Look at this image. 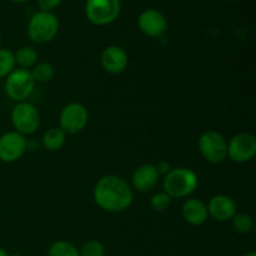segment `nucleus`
Instances as JSON below:
<instances>
[{"instance_id":"nucleus-1","label":"nucleus","mask_w":256,"mask_h":256,"mask_svg":"<svg viewBox=\"0 0 256 256\" xmlns=\"http://www.w3.org/2000/svg\"><path fill=\"white\" fill-rule=\"evenodd\" d=\"M92 196L95 204L104 212H122L132 206L134 192L122 178L105 175L95 184Z\"/></svg>"},{"instance_id":"nucleus-2","label":"nucleus","mask_w":256,"mask_h":256,"mask_svg":"<svg viewBox=\"0 0 256 256\" xmlns=\"http://www.w3.org/2000/svg\"><path fill=\"white\" fill-rule=\"evenodd\" d=\"M199 185V178L196 172L189 168H176L172 169L164 176L162 188L170 198L182 199L188 198L196 190Z\"/></svg>"},{"instance_id":"nucleus-3","label":"nucleus","mask_w":256,"mask_h":256,"mask_svg":"<svg viewBox=\"0 0 256 256\" xmlns=\"http://www.w3.org/2000/svg\"><path fill=\"white\" fill-rule=\"evenodd\" d=\"M59 19L50 12H38L28 22V35L36 44H45L59 32Z\"/></svg>"},{"instance_id":"nucleus-4","label":"nucleus","mask_w":256,"mask_h":256,"mask_svg":"<svg viewBox=\"0 0 256 256\" xmlns=\"http://www.w3.org/2000/svg\"><path fill=\"white\" fill-rule=\"evenodd\" d=\"M36 82L32 79L30 70L26 69H14L6 78H5L4 89L9 99L12 102H26L30 95L32 94Z\"/></svg>"},{"instance_id":"nucleus-5","label":"nucleus","mask_w":256,"mask_h":256,"mask_svg":"<svg viewBox=\"0 0 256 256\" xmlns=\"http://www.w3.org/2000/svg\"><path fill=\"white\" fill-rule=\"evenodd\" d=\"M202 156L210 164H220L228 158V142L220 132L206 130L198 142Z\"/></svg>"},{"instance_id":"nucleus-6","label":"nucleus","mask_w":256,"mask_h":256,"mask_svg":"<svg viewBox=\"0 0 256 256\" xmlns=\"http://www.w3.org/2000/svg\"><path fill=\"white\" fill-rule=\"evenodd\" d=\"M122 10L120 0H86L85 14L88 20L98 26H105L118 19Z\"/></svg>"},{"instance_id":"nucleus-7","label":"nucleus","mask_w":256,"mask_h":256,"mask_svg":"<svg viewBox=\"0 0 256 256\" xmlns=\"http://www.w3.org/2000/svg\"><path fill=\"white\" fill-rule=\"evenodd\" d=\"M12 124L15 132L22 135H30L40 126V114L36 108L28 102H16L12 110Z\"/></svg>"},{"instance_id":"nucleus-8","label":"nucleus","mask_w":256,"mask_h":256,"mask_svg":"<svg viewBox=\"0 0 256 256\" xmlns=\"http://www.w3.org/2000/svg\"><path fill=\"white\" fill-rule=\"evenodd\" d=\"M88 120L89 112L86 108L80 102H70L60 112L59 128L65 134H78L85 129Z\"/></svg>"},{"instance_id":"nucleus-9","label":"nucleus","mask_w":256,"mask_h":256,"mask_svg":"<svg viewBox=\"0 0 256 256\" xmlns=\"http://www.w3.org/2000/svg\"><path fill=\"white\" fill-rule=\"evenodd\" d=\"M256 155V138L250 132H240L228 142V158L234 162L244 164Z\"/></svg>"},{"instance_id":"nucleus-10","label":"nucleus","mask_w":256,"mask_h":256,"mask_svg":"<svg viewBox=\"0 0 256 256\" xmlns=\"http://www.w3.org/2000/svg\"><path fill=\"white\" fill-rule=\"evenodd\" d=\"M28 142L24 135L18 132H8L0 136V162H14L25 154Z\"/></svg>"},{"instance_id":"nucleus-11","label":"nucleus","mask_w":256,"mask_h":256,"mask_svg":"<svg viewBox=\"0 0 256 256\" xmlns=\"http://www.w3.org/2000/svg\"><path fill=\"white\" fill-rule=\"evenodd\" d=\"M140 32L149 38H160L166 32L168 20L162 12L156 9H146L138 18Z\"/></svg>"},{"instance_id":"nucleus-12","label":"nucleus","mask_w":256,"mask_h":256,"mask_svg":"<svg viewBox=\"0 0 256 256\" xmlns=\"http://www.w3.org/2000/svg\"><path fill=\"white\" fill-rule=\"evenodd\" d=\"M100 62L105 72L116 75L125 72V69L128 68V62H129V58H128L126 52L122 46L110 45L102 50Z\"/></svg>"},{"instance_id":"nucleus-13","label":"nucleus","mask_w":256,"mask_h":256,"mask_svg":"<svg viewBox=\"0 0 256 256\" xmlns=\"http://www.w3.org/2000/svg\"><path fill=\"white\" fill-rule=\"evenodd\" d=\"M209 218H212L215 222H225L232 219L236 214V202L234 199L224 194H219L212 196L206 204Z\"/></svg>"},{"instance_id":"nucleus-14","label":"nucleus","mask_w":256,"mask_h":256,"mask_svg":"<svg viewBox=\"0 0 256 256\" xmlns=\"http://www.w3.org/2000/svg\"><path fill=\"white\" fill-rule=\"evenodd\" d=\"M160 174L152 164H142L134 170L132 176V188L140 192H152L158 185Z\"/></svg>"},{"instance_id":"nucleus-15","label":"nucleus","mask_w":256,"mask_h":256,"mask_svg":"<svg viewBox=\"0 0 256 256\" xmlns=\"http://www.w3.org/2000/svg\"><path fill=\"white\" fill-rule=\"evenodd\" d=\"M182 219L192 226H202L209 219L206 204L202 200L196 199V198L188 199L182 204Z\"/></svg>"},{"instance_id":"nucleus-16","label":"nucleus","mask_w":256,"mask_h":256,"mask_svg":"<svg viewBox=\"0 0 256 256\" xmlns=\"http://www.w3.org/2000/svg\"><path fill=\"white\" fill-rule=\"evenodd\" d=\"M42 146L49 152H58L66 142V134L60 128H50L42 135Z\"/></svg>"},{"instance_id":"nucleus-17","label":"nucleus","mask_w":256,"mask_h":256,"mask_svg":"<svg viewBox=\"0 0 256 256\" xmlns=\"http://www.w3.org/2000/svg\"><path fill=\"white\" fill-rule=\"evenodd\" d=\"M14 60L20 69L29 70L38 62V52L32 46H22L14 52Z\"/></svg>"},{"instance_id":"nucleus-18","label":"nucleus","mask_w":256,"mask_h":256,"mask_svg":"<svg viewBox=\"0 0 256 256\" xmlns=\"http://www.w3.org/2000/svg\"><path fill=\"white\" fill-rule=\"evenodd\" d=\"M48 256H80V252L76 246L65 240H58L50 245Z\"/></svg>"},{"instance_id":"nucleus-19","label":"nucleus","mask_w":256,"mask_h":256,"mask_svg":"<svg viewBox=\"0 0 256 256\" xmlns=\"http://www.w3.org/2000/svg\"><path fill=\"white\" fill-rule=\"evenodd\" d=\"M35 82H48L54 78V66L49 62H36L30 70Z\"/></svg>"},{"instance_id":"nucleus-20","label":"nucleus","mask_w":256,"mask_h":256,"mask_svg":"<svg viewBox=\"0 0 256 256\" xmlns=\"http://www.w3.org/2000/svg\"><path fill=\"white\" fill-rule=\"evenodd\" d=\"M232 229L235 230L239 234H249L250 232L254 228V222H252V218L249 214H245V212H239V214H235L232 219Z\"/></svg>"},{"instance_id":"nucleus-21","label":"nucleus","mask_w":256,"mask_h":256,"mask_svg":"<svg viewBox=\"0 0 256 256\" xmlns=\"http://www.w3.org/2000/svg\"><path fill=\"white\" fill-rule=\"evenodd\" d=\"M15 69L14 52L9 49L0 48V79L6 78Z\"/></svg>"},{"instance_id":"nucleus-22","label":"nucleus","mask_w":256,"mask_h":256,"mask_svg":"<svg viewBox=\"0 0 256 256\" xmlns=\"http://www.w3.org/2000/svg\"><path fill=\"white\" fill-rule=\"evenodd\" d=\"M80 256H105V248L99 240H88L80 250Z\"/></svg>"},{"instance_id":"nucleus-23","label":"nucleus","mask_w":256,"mask_h":256,"mask_svg":"<svg viewBox=\"0 0 256 256\" xmlns=\"http://www.w3.org/2000/svg\"><path fill=\"white\" fill-rule=\"evenodd\" d=\"M172 198L166 194V192H156L155 195H152V199H150V206L152 209H154L155 212H165L166 209H169L170 204H172Z\"/></svg>"},{"instance_id":"nucleus-24","label":"nucleus","mask_w":256,"mask_h":256,"mask_svg":"<svg viewBox=\"0 0 256 256\" xmlns=\"http://www.w3.org/2000/svg\"><path fill=\"white\" fill-rule=\"evenodd\" d=\"M62 0H36L38 6L42 12H52V10L56 9L60 4H62Z\"/></svg>"},{"instance_id":"nucleus-25","label":"nucleus","mask_w":256,"mask_h":256,"mask_svg":"<svg viewBox=\"0 0 256 256\" xmlns=\"http://www.w3.org/2000/svg\"><path fill=\"white\" fill-rule=\"evenodd\" d=\"M155 166H156V170H158V172L160 174V176H162V175H164V176H165V175H166L168 172L172 170V168H170V164L168 162H160L159 164L155 165Z\"/></svg>"},{"instance_id":"nucleus-26","label":"nucleus","mask_w":256,"mask_h":256,"mask_svg":"<svg viewBox=\"0 0 256 256\" xmlns=\"http://www.w3.org/2000/svg\"><path fill=\"white\" fill-rule=\"evenodd\" d=\"M0 256H9V254H8L2 248H0Z\"/></svg>"},{"instance_id":"nucleus-27","label":"nucleus","mask_w":256,"mask_h":256,"mask_svg":"<svg viewBox=\"0 0 256 256\" xmlns=\"http://www.w3.org/2000/svg\"><path fill=\"white\" fill-rule=\"evenodd\" d=\"M10 2H16V4H22V2H29V0H10Z\"/></svg>"},{"instance_id":"nucleus-28","label":"nucleus","mask_w":256,"mask_h":256,"mask_svg":"<svg viewBox=\"0 0 256 256\" xmlns=\"http://www.w3.org/2000/svg\"><path fill=\"white\" fill-rule=\"evenodd\" d=\"M242 256H256V252H246V254H244Z\"/></svg>"},{"instance_id":"nucleus-29","label":"nucleus","mask_w":256,"mask_h":256,"mask_svg":"<svg viewBox=\"0 0 256 256\" xmlns=\"http://www.w3.org/2000/svg\"><path fill=\"white\" fill-rule=\"evenodd\" d=\"M9 256H22V254H12V255H9Z\"/></svg>"},{"instance_id":"nucleus-30","label":"nucleus","mask_w":256,"mask_h":256,"mask_svg":"<svg viewBox=\"0 0 256 256\" xmlns=\"http://www.w3.org/2000/svg\"><path fill=\"white\" fill-rule=\"evenodd\" d=\"M0 45H2V34H0Z\"/></svg>"},{"instance_id":"nucleus-31","label":"nucleus","mask_w":256,"mask_h":256,"mask_svg":"<svg viewBox=\"0 0 256 256\" xmlns=\"http://www.w3.org/2000/svg\"><path fill=\"white\" fill-rule=\"evenodd\" d=\"M226 2H238V0H226Z\"/></svg>"}]
</instances>
